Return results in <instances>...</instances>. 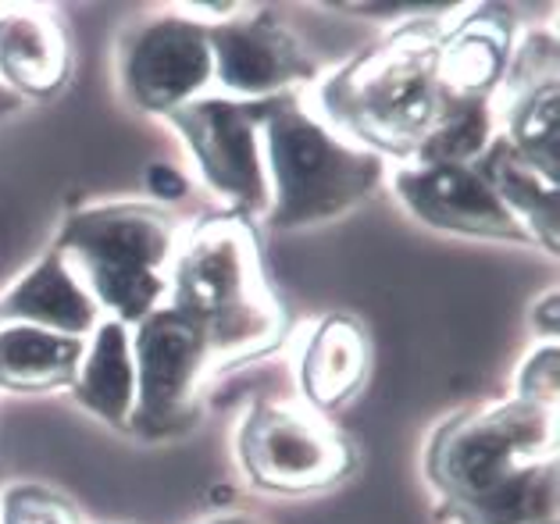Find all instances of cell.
<instances>
[{"mask_svg":"<svg viewBox=\"0 0 560 524\" xmlns=\"http://www.w3.org/2000/svg\"><path fill=\"white\" fill-rule=\"evenodd\" d=\"M503 140L514 147L528 168H536L546 183L560 186V82L542 86L536 93L522 96L511 107H503Z\"/></svg>","mask_w":560,"mask_h":524,"instance_id":"d6986e66","label":"cell"},{"mask_svg":"<svg viewBox=\"0 0 560 524\" xmlns=\"http://www.w3.org/2000/svg\"><path fill=\"white\" fill-rule=\"evenodd\" d=\"M368 371H372L368 333L347 314H332L314 328L300 357V389L311 410H332L358 396L368 382Z\"/></svg>","mask_w":560,"mask_h":524,"instance_id":"9a60e30c","label":"cell"},{"mask_svg":"<svg viewBox=\"0 0 560 524\" xmlns=\"http://www.w3.org/2000/svg\"><path fill=\"white\" fill-rule=\"evenodd\" d=\"M393 189L418 222L440 232L475 240H500L536 246L525 225L500 203V197L471 164H415L393 172Z\"/></svg>","mask_w":560,"mask_h":524,"instance_id":"30bf717a","label":"cell"},{"mask_svg":"<svg viewBox=\"0 0 560 524\" xmlns=\"http://www.w3.org/2000/svg\"><path fill=\"white\" fill-rule=\"evenodd\" d=\"M236 450L247 478L268 492H318L339 486L358 467L347 435L318 410L276 399H257L247 410Z\"/></svg>","mask_w":560,"mask_h":524,"instance_id":"8992f818","label":"cell"},{"mask_svg":"<svg viewBox=\"0 0 560 524\" xmlns=\"http://www.w3.org/2000/svg\"><path fill=\"white\" fill-rule=\"evenodd\" d=\"M86 357V339L36 325H0V389L50 393L68 389Z\"/></svg>","mask_w":560,"mask_h":524,"instance_id":"ac0fdd59","label":"cell"},{"mask_svg":"<svg viewBox=\"0 0 560 524\" xmlns=\"http://www.w3.org/2000/svg\"><path fill=\"white\" fill-rule=\"evenodd\" d=\"M443 22L418 15L372 50H361L318 86L322 121L378 158L411 161L443 115L435 79Z\"/></svg>","mask_w":560,"mask_h":524,"instance_id":"3957f363","label":"cell"},{"mask_svg":"<svg viewBox=\"0 0 560 524\" xmlns=\"http://www.w3.org/2000/svg\"><path fill=\"white\" fill-rule=\"evenodd\" d=\"M136 364V410L129 432L147 439L183 435L200 424V382L211 371L208 342L175 307L161 303L129 328Z\"/></svg>","mask_w":560,"mask_h":524,"instance_id":"52a82bcc","label":"cell"},{"mask_svg":"<svg viewBox=\"0 0 560 524\" xmlns=\"http://www.w3.org/2000/svg\"><path fill=\"white\" fill-rule=\"evenodd\" d=\"M425 471L457 524H557V407L511 396L457 414Z\"/></svg>","mask_w":560,"mask_h":524,"instance_id":"6da1fadb","label":"cell"},{"mask_svg":"<svg viewBox=\"0 0 560 524\" xmlns=\"http://www.w3.org/2000/svg\"><path fill=\"white\" fill-rule=\"evenodd\" d=\"M560 357H557V342H546L536 353L528 357L517 371L514 382V399H525V404H539V407H557V385H560Z\"/></svg>","mask_w":560,"mask_h":524,"instance_id":"603a6c76","label":"cell"},{"mask_svg":"<svg viewBox=\"0 0 560 524\" xmlns=\"http://www.w3.org/2000/svg\"><path fill=\"white\" fill-rule=\"evenodd\" d=\"M4 524H83L65 496L44 486H15L4 496Z\"/></svg>","mask_w":560,"mask_h":524,"instance_id":"7402d4cb","label":"cell"},{"mask_svg":"<svg viewBox=\"0 0 560 524\" xmlns=\"http://www.w3.org/2000/svg\"><path fill=\"white\" fill-rule=\"evenodd\" d=\"M197 524H261V521L250 517V514H214V517L197 521Z\"/></svg>","mask_w":560,"mask_h":524,"instance_id":"484cf974","label":"cell"},{"mask_svg":"<svg viewBox=\"0 0 560 524\" xmlns=\"http://www.w3.org/2000/svg\"><path fill=\"white\" fill-rule=\"evenodd\" d=\"M147 189L154 193V197H161V200H183L189 183H186V175H179L172 168V164H150Z\"/></svg>","mask_w":560,"mask_h":524,"instance_id":"cb8c5ba5","label":"cell"},{"mask_svg":"<svg viewBox=\"0 0 560 524\" xmlns=\"http://www.w3.org/2000/svg\"><path fill=\"white\" fill-rule=\"evenodd\" d=\"M72 72V50L50 8L15 4L0 15V86L22 96L61 93Z\"/></svg>","mask_w":560,"mask_h":524,"instance_id":"5bb4252c","label":"cell"},{"mask_svg":"<svg viewBox=\"0 0 560 524\" xmlns=\"http://www.w3.org/2000/svg\"><path fill=\"white\" fill-rule=\"evenodd\" d=\"M208 39L214 79L222 82V96L232 101H271L318 75L307 47L271 19L208 22Z\"/></svg>","mask_w":560,"mask_h":524,"instance_id":"8fae6325","label":"cell"},{"mask_svg":"<svg viewBox=\"0 0 560 524\" xmlns=\"http://www.w3.org/2000/svg\"><path fill=\"white\" fill-rule=\"evenodd\" d=\"M497 136L489 101H446L440 121L415 150V164H475Z\"/></svg>","mask_w":560,"mask_h":524,"instance_id":"ffe728a7","label":"cell"},{"mask_svg":"<svg viewBox=\"0 0 560 524\" xmlns=\"http://www.w3.org/2000/svg\"><path fill=\"white\" fill-rule=\"evenodd\" d=\"M72 399L93 418L107 421L112 429L129 432L136 410V364H132V336L129 328L104 318L86 339V357L79 364L75 382L68 385Z\"/></svg>","mask_w":560,"mask_h":524,"instance_id":"2e32d148","label":"cell"},{"mask_svg":"<svg viewBox=\"0 0 560 524\" xmlns=\"http://www.w3.org/2000/svg\"><path fill=\"white\" fill-rule=\"evenodd\" d=\"M560 82V54H557V33L553 30H532L522 44H514L511 50V65L503 72L500 90L493 93L489 107H511L522 96L536 93L542 86H553Z\"/></svg>","mask_w":560,"mask_h":524,"instance_id":"44dd1931","label":"cell"},{"mask_svg":"<svg viewBox=\"0 0 560 524\" xmlns=\"http://www.w3.org/2000/svg\"><path fill=\"white\" fill-rule=\"evenodd\" d=\"M557 314H560V307H557V293L550 289V293H546V300L542 303H536V311H532V325H536V333H542L546 339H557Z\"/></svg>","mask_w":560,"mask_h":524,"instance_id":"d4e9b609","label":"cell"},{"mask_svg":"<svg viewBox=\"0 0 560 524\" xmlns=\"http://www.w3.org/2000/svg\"><path fill=\"white\" fill-rule=\"evenodd\" d=\"M261 147L271 189L265 222L276 229L329 225L386 183V158L350 143L290 93L261 101Z\"/></svg>","mask_w":560,"mask_h":524,"instance_id":"277c9868","label":"cell"},{"mask_svg":"<svg viewBox=\"0 0 560 524\" xmlns=\"http://www.w3.org/2000/svg\"><path fill=\"white\" fill-rule=\"evenodd\" d=\"M168 126L189 147L203 186L225 197L236 214L265 218L271 189L261 147V101L197 96L168 115Z\"/></svg>","mask_w":560,"mask_h":524,"instance_id":"ba28073f","label":"cell"},{"mask_svg":"<svg viewBox=\"0 0 560 524\" xmlns=\"http://www.w3.org/2000/svg\"><path fill=\"white\" fill-rule=\"evenodd\" d=\"M514 50V19L508 8L482 4L440 39L435 79L446 101H493Z\"/></svg>","mask_w":560,"mask_h":524,"instance_id":"7c38bea8","label":"cell"},{"mask_svg":"<svg viewBox=\"0 0 560 524\" xmlns=\"http://www.w3.org/2000/svg\"><path fill=\"white\" fill-rule=\"evenodd\" d=\"M101 307L90 296V289L68 265V257L50 246L22 279L0 296V325H36L50 333L90 339L97 328Z\"/></svg>","mask_w":560,"mask_h":524,"instance_id":"4fadbf2b","label":"cell"},{"mask_svg":"<svg viewBox=\"0 0 560 524\" xmlns=\"http://www.w3.org/2000/svg\"><path fill=\"white\" fill-rule=\"evenodd\" d=\"M168 296L208 342L211 368H240L279 350L285 339L282 300L265 275L250 218L218 214L189 229L172 260Z\"/></svg>","mask_w":560,"mask_h":524,"instance_id":"7a4b0ae2","label":"cell"},{"mask_svg":"<svg viewBox=\"0 0 560 524\" xmlns=\"http://www.w3.org/2000/svg\"><path fill=\"white\" fill-rule=\"evenodd\" d=\"M54 246L68 257L97 307L132 328L168 296L179 229L158 203H97L68 218Z\"/></svg>","mask_w":560,"mask_h":524,"instance_id":"5b68a950","label":"cell"},{"mask_svg":"<svg viewBox=\"0 0 560 524\" xmlns=\"http://www.w3.org/2000/svg\"><path fill=\"white\" fill-rule=\"evenodd\" d=\"M471 168L489 183L500 203L525 225L532 243L542 246L546 254H557L560 246V186L546 183V178L528 168V164L514 154V147L497 132L486 154L478 158Z\"/></svg>","mask_w":560,"mask_h":524,"instance_id":"e0dca14e","label":"cell"},{"mask_svg":"<svg viewBox=\"0 0 560 524\" xmlns=\"http://www.w3.org/2000/svg\"><path fill=\"white\" fill-rule=\"evenodd\" d=\"M118 82L147 115H172L214 82L208 22L165 11L126 30L118 44Z\"/></svg>","mask_w":560,"mask_h":524,"instance_id":"9c48e42d","label":"cell"}]
</instances>
